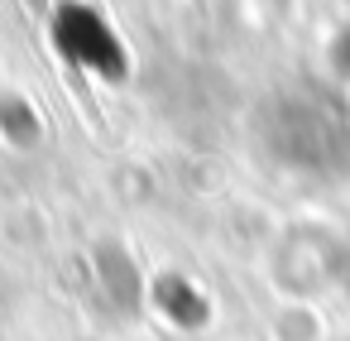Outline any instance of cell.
I'll return each mask as SVG.
<instances>
[{
  "instance_id": "obj_1",
  "label": "cell",
  "mask_w": 350,
  "mask_h": 341,
  "mask_svg": "<svg viewBox=\"0 0 350 341\" xmlns=\"http://www.w3.org/2000/svg\"><path fill=\"white\" fill-rule=\"evenodd\" d=\"M331 68H336V77L350 87V25L340 29V39H336V49H331Z\"/></svg>"
}]
</instances>
